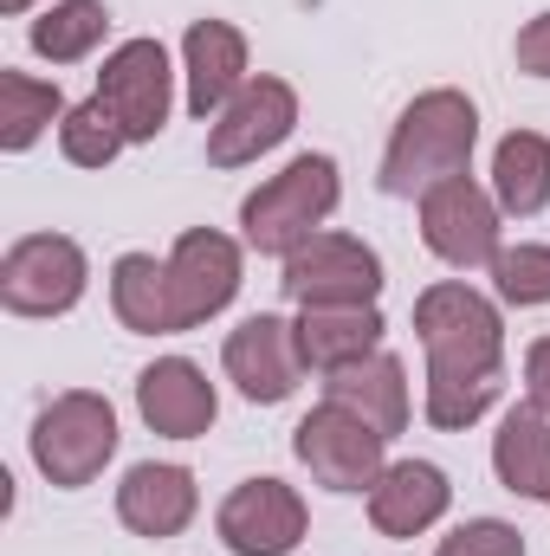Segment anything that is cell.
Segmentation results:
<instances>
[{"label": "cell", "mask_w": 550, "mask_h": 556, "mask_svg": "<svg viewBox=\"0 0 550 556\" xmlns=\"http://www.w3.org/2000/svg\"><path fill=\"white\" fill-rule=\"evenodd\" d=\"M525 402H538L550 415V337H538V343L525 350Z\"/></svg>", "instance_id": "f546056e"}, {"label": "cell", "mask_w": 550, "mask_h": 556, "mask_svg": "<svg viewBox=\"0 0 550 556\" xmlns=\"http://www.w3.org/2000/svg\"><path fill=\"white\" fill-rule=\"evenodd\" d=\"M175 78L182 72H175V59H168L162 39H124V46L104 52L91 98L124 124V137L137 149V142H155L168 130V117H175Z\"/></svg>", "instance_id": "ba28073f"}, {"label": "cell", "mask_w": 550, "mask_h": 556, "mask_svg": "<svg viewBox=\"0 0 550 556\" xmlns=\"http://www.w3.org/2000/svg\"><path fill=\"white\" fill-rule=\"evenodd\" d=\"M162 260H168V278H175V317H182V330L214 324L240 298V285H247V240H234L221 227L175 233V247Z\"/></svg>", "instance_id": "30bf717a"}, {"label": "cell", "mask_w": 550, "mask_h": 556, "mask_svg": "<svg viewBox=\"0 0 550 556\" xmlns=\"http://www.w3.org/2000/svg\"><path fill=\"white\" fill-rule=\"evenodd\" d=\"M291 453H298V466L324 485V492H343V498H370V485L383 479V466H389V440L370 427L363 415H350V408H337V402H317L311 415L291 427Z\"/></svg>", "instance_id": "52a82bcc"}, {"label": "cell", "mask_w": 550, "mask_h": 556, "mask_svg": "<svg viewBox=\"0 0 550 556\" xmlns=\"http://www.w3.org/2000/svg\"><path fill=\"white\" fill-rule=\"evenodd\" d=\"M291 324H298L304 369H317V376H330V369H350V363L376 356V350H383V337H389V324H383V311H376V304H304Z\"/></svg>", "instance_id": "d6986e66"}, {"label": "cell", "mask_w": 550, "mask_h": 556, "mask_svg": "<svg viewBox=\"0 0 550 556\" xmlns=\"http://www.w3.org/2000/svg\"><path fill=\"white\" fill-rule=\"evenodd\" d=\"M65 91L59 78H33V72H0V149L26 155L46 130L65 124Z\"/></svg>", "instance_id": "cb8c5ba5"}, {"label": "cell", "mask_w": 550, "mask_h": 556, "mask_svg": "<svg viewBox=\"0 0 550 556\" xmlns=\"http://www.w3.org/2000/svg\"><path fill=\"white\" fill-rule=\"evenodd\" d=\"M421 247L453 273H492V260L505 253V214H499L492 188L473 175L427 188L421 194Z\"/></svg>", "instance_id": "5b68a950"}, {"label": "cell", "mask_w": 550, "mask_h": 556, "mask_svg": "<svg viewBox=\"0 0 550 556\" xmlns=\"http://www.w3.org/2000/svg\"><path fill=\"white\" fill-rule=\"evenodd\" d=\"M434 556H525V531L505 518H466L434 544Z\"/></svg>", "instance_id": "83f0119b"}, {"label": "cell", "mask_w": 550, "mask_h": 556, "mask_svg": "<svg viewBox=\"0 0 550 556\" xmlns=\"http://www.w3.org/2000/svg\"><path fill=\"white\" fill-rule=\"evenodd\" d=\"M414 337L427 376H505V311L466 278H440L414 298Z\"/></svg>", "instance_id": "3957f363"}, {"label": "cell", "mask_w": 550, "mask_h": 556, "mask_svg": "<svg viewBox=\"0 0 550 556\" xmlns=\"http://www.w3.org/2000/svg\"><path fill=\"white\" fill-rule=\"evenodd\" d=\"M512 59H518V72H525V78H550V7H545V13H532V20L518 26Z\"/></svg>", "instance_id": "f1b7e54d"}, {"label": "cell", "mask_w": 550, "mask_h": 556, "mask_svg": "<svg viewBox=\"0 0 550 556\" xmlns=\"http://www.w3.org/2000/svg\"><path fill=\"white\" fill-rule=\"evenodd\" d=\"M298 130V85L278 72H253V85L208 124V162L214 168H247L273 155L278 142Z\"/></svg>", "instance_id": "4fadbf2b"}, {"label": "cell", "mask_w": 550, "mask_h": 556, "mask_svg": "<svg viewBox=\"0 0 550 556\" xmlns=\"http://www.w3.org/2000/svg\"><path fill=\"white\" fill-rule=\"evenodd\" d=\"M492 201L505 220H538L550 207V137L545 130H505L492 149Z\"/></svg>", "instance_id": "7402d4cb"}, {"label": "cell", "mask_w": 550, "mask_h": 556, "mask_svg": "<svg viewBox=\"0 0 550 556\" xmlns=\"http://www.w3.org/2000/svg\"><path fill=\"white\" fill-rule=\"evenodd\" d=\"M473 149H479V104L453 85H434L396 117L376 188L389 201H421L427 188H440L453 175H473Z\"/></svg>", "instance_id": "6da1fadb"}, {"label": "cell", "mask_w": 550, "mask_h": 556, "mask_svg": "<svg viewBox=\"0 0 550 556\" xmlns=\"http://www.w3.org/2000/svg\"><path fill=\"white\" fill-rule=\"evenodd\" d=\"M91 291V260L72 233H26L0 253V304L13 317H65Z\"/></svg>", "instance_id": "8992f818"}, {"label": "cell", "mask_w": 550, "mask_h": 556, "mask_svg": "<svg viewBox=\"0 0 550 556\" xmlns=\"http://www.w3.org/2000/svg\"><path fill=\"white\" fill-rule=\"evenodd\" d=\"M453 505V485L434 459H389L383 479L370 485V525L376 538H427Z\"/></svg>", "instance_id": "e0dca14e"}, {"label": "cell", "mask_w": 550, "mask_h": 556, "mask_svg": "<svg viewBox=\"0 0 550 556\" xmlns=\"http://www.w3.org/2000/svg\"><path fill=\"white\" fill-rule=\"evenodd\" d=\"M492 298L512 311H545L550 304V247L545 240H518L492 260Z\"/></svg>", "instance_id": "4316f807"}, {"label": "cell", "mask_w": 550, "mask_h": 556, "mask_svg": "<svg viewBox=\"0 0 550 556\" xmlns=\"http://www.w3.org/2000/svg\"><path fill=\"white\" fill-rule=\"evenodd\" d=\"M492 472L512 498L550 505V415L538 402H512L492 433Z\"/></svg>", "instance_id": "ffe728a7"}, {"label": "cell", "mask_w": 550, "mask_h": 556, "mask_svg": "<svg viewBox=\"0 0 550 556\" xmlns=\"http://www.w3.org/2000/svg\"><path fill=\"white\" fill-rule=\"evenodd\" d=\"M117 440H124V433H117L111 395H98V389H65V395H52V402L33 415L26 453H33V466H39L46 485L85 492V485H98L104 466L117 459Z\"/></svg>", "instance_id": "277c9868"}, {"label": "cell", "mask_w": 550, "mask_h": 556, "mask_svg": "<svg viewBox=\"0 0 550 556\" xmlns=\"http://www.w3.org/2000/svg\"><path fill=\"white\" fill-rule=\"evenodd\" d=\"M137 415L162 440H208L221 420V389L188 356H155L137 376Z\"/></svg>", "instance_id": "9a60e30c"}, {"label": "cell", "mask_w": 550, "mask_h": 556, "mask_svg": "<svg viewBox=\"0 0 550 556\" xmlns=\"http://www.w3.org/2000/svg\"><path fill=\"white\" fill-rule=\"evenodd\" d=\"M505 395V376H427L421 389V415L440 433H466L473 420H486Z\"/></svg>", "instance_id": "d4e9b609"}, {"label": "cell", "mask_w": 550, "mask_h": 556, "mask_svg": "<svg viewBox=\"0 0 550 556\" xmlns=\"http://www.w3.org/2000/svg\"><path fill=\"white\" fill-rule=\"evenodd\" d=\"M337 201H343V168H337V155L304 149V155H291L278 175H266V181L240 201V240H247V253L285 260V253H298L311 233H324V220L337 214Z\"/></svg>", "instance_id": "7a4b0ae2"}, {"label": "cell", "mask_w": 550, "mask_h": 556, "mask_svg": "<svg viewBox=\"0 0 550 556\" xmlns=\"http://www.w3.org/2000/svg\"><path fill=\"white\" fill-rule=\"evenodd\" d=\"M253 85V52L234 20H195L182 33V104L195 124H214Z\"/></svg>", "instance_id": "5bb4252c"}, {"label": "cell", "mask_w": 550, "mask_h": 556, "mask_svg": "<svg viewBox=\"0 0 550 556\" xmlns=\"http://www.w3.org/2000/svg\"><path fill=\"white\" fill-rule=\"evenodd\" d=\"M324 402L363 415L383 440H396V433H409V415H414L409 363H402L396 350H376V356H363V363H350V369H330V376H324Z\"/></svg>", "instance_id": "ac0fdd59"}, {"label": "cell", "mask_w": 550, "mask_h": 556, "mask_svg": "<svg viewBox=\"0 0 550 556\" xmlns=\"http://www.w3.org/2000/svg\"><path fill=\"white\" fill-rule=\"evenodd\" d=\"M278 285H285V298L304 311V304H376L389 278H383V253H376L370 240L324 227V233H311L298 253L278 260Z\"/></svg>", "instance_id": "9c48e42d"}, {"label": "cell", "mask_w": 550, "mask_h": 556, "mask_svg": "<svg viewBox=\"0 0 550 556\" xmlns=\"http://www.w3.org/2000/svg\"><path fill=\"white\" fill-rule=\"evenodd\" d=\"M124 149H130L124 124H117L98 98H85V104L65 111V124H59V155H65L72 168H111Z\"/></svg>", "instance_id": "484cf974"}, {"label": "cell", "mask_w": 550, "mask_h": 556, "mask_svg": "<svg viewBox=\"0 0 550 556\" xmlns=\"http://www.w3.org/2000/svg\"><path fill=\"white\" fill-rule=\"evenodd\" d=\"M39 0H0V13H33Z\"/></svg>", "instance_id": "4dcf8cb0"}, {"label": "cell", "mask_w": 550, "mask_h": 556, "mask_svg": "<svg viewBox=\"0 0 550 556\" xmlns=\"http://www.w3.org/2000/svg\"><path fill=\"white\" fill-rule=\"evenodd\" d=\"M111 33V7L104 0H46L39 20L26 26V46L46 65H85Z\"/></svg>", "instance_id": "603a6c76"}, {"label": "cell", "mask_w": 550, "mask_h": 556, "mask_svg": "<svg viewBox=\"0 0 550 556\" xmlns=\"http://www.w3.org/2000/svg\"><path fill=\"white\" fill-rule=\"evenodd\" d=\"M111 311L130 337H182V317H175V278L168 260L155 253H124L111 266Z\"/></svg>", "instance_id": "44dd1931"}, {"label": "cell", "mask_w": 550, "mask_h": 556, "mask_svg": "<svg viewBox=\"0 0 550 556\" xmlns=\"http://www.w3.org/2000/svg\"><path fill=\"white\" fill-rule=\"evenodd\" d=\"M201 511V485L175 459H137L117 485V525L137 538H182Z\"/></svg>", "instance_id": "2e32d148"}, {"label": "cell", "mask_w": 550, "mask_h": 556, "mask_svg": "<svg viewBox=\"0 0 550 556\" xmlns=\"http://www.w3.org/2000/svg\"><path fill=\"white\" fill-rule=\"evenodd\" d=\"M221 369L227 382L253 402V408H278L298 395L304 382V350H298V324L278 317V311H253L227 330L221 343Z\"/></svg>", "instance_id": "8fae6325"}, {"label": "cell", "mask_w": 550, "mask_h": 556, "mask_svg": "<svg viewBox=\"0 0 550 556\" xmlns=\"http://www.w3.org/2000/svg\"><path fill=\"white\" fill-rule=\"evenodd\" d=\"M304 531H311V505L285 479H240L214 511V538L227 544V556H291Z\"/></svg>", "instance_id": "7c38bea8"}]
</instances>
